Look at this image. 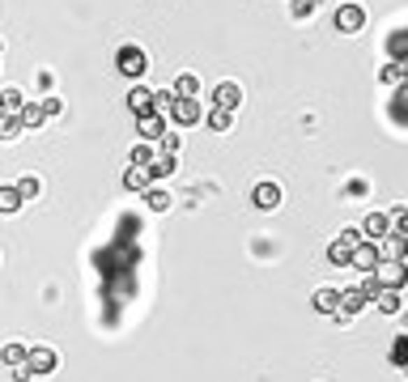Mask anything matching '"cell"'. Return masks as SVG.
<instances>
[{
    "instance_id": "cell-1",
    "label": "cell",
    "mask_w": 408,
    "mask_h": 382,
    "mask_svg": "<svg viewBox=\"0 0 408 382\" xmlns=\"http://www.w3.org/2000/svg\"><path fill=\"white\" fill-rule=\"evenodd\" d=\"M374 281H379V289H404V285H408V263L379 259V263H374Z\"/></svg>"
},
{
    "instance_id": "cell-2",
    "label": "cell",
    "mask_w": 408,
    "mask_h": 382,
    "mask_svg": "<svg viewBox=\"0 0 408 382\" xmlns=\"http://www.w3.org/2000/svg\"><path fill=\"white\" fill-rule=\"evenodd\" d=\"M115 68L124 73V77H132V81H140L145 73H149V56L140 47H119V56H115Z\"/></svg>"
},
{
    "instance_id": "cell-3",
    "label": "cell",
    "mask_w": 408,
    "mask_h": 382,
    "mask_svg": "<svg viewBox=\"0 0 408 382\" xmlns=\"http://www.w3.org/2000/svg\"><path fill=\"white\" fill-rule=\"evenodd\" d=\"M170 119H175L179 128H191V124H200V119H204V106H200L196 98H175Z\"/></svg>"
},
{
    "instance_id": "cell-4",
    "label": "cell",
    "mask_w": 408,
    "mask_h": 382,
    "mask_svg": "<svg viewBox=\"0 0 408 382\" xmlns=\"http://www.w3.org/2000/svg\"><path fill=\"white\" fill-rule=\"evenodd\" d=\"M362 26H366V9H362V5H353V0H349V5L336 9V30H340V34H357Z\"/></svg>"
},
{
    "instance_id": "cell-5",
    "label": "cell",
    "mask_w": 408,
    "mask_h": 382,
    "mask_svg": "<svg viewBox=\"0 0 408 382\" xmlns=\"http://www.w3.org/2000/svg\"><path fill=\"white\" fill-rule=\"evenodd\" d=\"M374 247H379V259L408 263V238H404V234H395V230H391V234H387V238H379Z\"/></svg>"
},
{
    "instance_id": "cell-6",
    "label": "cell",
    "mask_w": 408,
    "mask_h": 382,
    "mask_svg": "<svg viewBox=\"0 0 408 382\" xmlns=\"http://www.w3.org/2000/svg\"><path fill=\"white\" fill-rule=\"evenodd\" d=\"M251 204L260 208V212H277V208H281V187H277V183H255Z\"/></svg>"
},
{
    "instance_id": "cell-7",
    "label": "cell",
    "mask_w": 408,
    "mask_h": 382,
    "mask_svg": "<svg viewBox=\"0 0 408 382\" xmlns=\"http://www.w3.org/2000/svg\"><path fill=\"white\" fill-rule=\"evenodd\" d=\"M374 263H379V247L370 242V238H362L353 247V259H349V267H357V272H374Z\"/></svg>"
},
{
    "instance_id": "cell-8",
    "label": "cell",
    "mask_w": 408,
    "mask_h": 382,
    "mask_svg": "<svg viewBox=\"0 0 408 382\" xmlns=\"http://www.w3.org/2000/svg\"><path fill=\"white\" fill-rule=\"evenodd\" d=\"M366 306H370V302H366L362 293H357V289H340V310H336L332 318H340V323H349L353 314H362Z\"/></svg>"
},
{
    "instance_id": "cell-9",
    "label": "cell",
    "mask_w": 408,
    "mask_h": 382,
    "mask_svg": "<svg viewBox=\"0 0 408 382\" xmlns=\"http://www.w3.org/2000/svg\"><path fill=\"white\" fill-rule=\"evenodd\" d=\"M387 234H391V216H387V212H370L366 221H362V238L379 242V238H387Z\"/></svg>"
},
{
    "instance_id": "cell-10",
    "label": "cell",
    "mask_w": 408,
    "mask_h": 382,
    "mask_svg": "<svg viewBox=\"0 0 408 382\" xmlns=\"http://www.w3.org/2000/svg\"><path fill=\"white\" fill-rule=\"evenodd\" d=\"M26 365L34 369V378H43V374H51V369H56V365H60V357H56V353H51V348H30V357H26Z\"/></svg>"
},
{
    "instance_id": "cell-11",
    "label": "cell",
    "mask_w": 408,
    "mask_h": 382,
    "mask_svg": "<svg viewBox=\"0 0 408 382\" xmlns=\"http://www.w3.org/2000/svg\"><path fill=\"white\" fill-rule=\"evenodd\" d=\"M136 128H140V136H145V140H162V136H166V115L149 111V115H140V119H136Z\"/></svg>"
},
{
    "instance_id": "cell-12",
    "label": "cell",
    "mask_w": 408,
    "mask_h": 382,
    "mask_svg": "<svg viewBox=\"0 0 408 382\" xmlns=\"http://www.w3.org/2000/svg\"><path fill=\"white\" fill-rule=\"evenodd\" d=\"M128 111L140 119V115H149L153 111V89H145V85H132L128 89Z\"/></svg>"
},
{
    "instance_id": "cell-13",
    "label": "cell",
    "mask_w": 408,
    "mask_h": 382,
    "mask_svg": "<svg viewBox=\"0 0 408 382\" xmlns=\"http://www.w3.org/2000/svg\"><path fill=\"white\" fill-rule=\"evenodd\" d=\"M213 102H217V106H226V111H238V102H242L238 81H221V85L213 89Z\"/></svg>"
},
{
    "instance_id": "cell-14",
    "label": "cell",
    "mask_w": 408,
    "mask_h": 382,
    "mask_svg": "<svg viewBox=\"0 0 408 382\" xmlns=\"http://www.w3.org/2000/svg\"><path fill=\"white\" fill-rule=\"evenodd\" d=\"M175 170H179L175 153H153V161H149V175H153V179H170Z\"/></svg>"
},
{
    "instance_id": "cell-15",
    "label": "cell",
    "mask_w": 408,
    "mask_h": 382,
    "mask_svg": "<svg viewBox=\"0 0 408 382\" xmlns=\"http://www.w3.org/2000/svg\"><path fill=\"white\" fill-rule=\"evenodd\" d=\"M311 306H315L319 314H336V310H340V289H315Z\"/></svg>"
},
{
    "instance_id": "cell-16",
    "label": "cell",
    "mask_w": 408,
    "mask_h": 382,
    "mask_svg": "<svg viewBox=\"0 0 408 382\" xmlns=\"http://www.w3.org/2000/svg\"><path fill=\"white\" fill-rule=\"evenodd\" d=\"M149 183H153L149 166H132V170L124 175V187H128V191H149Z\"/></svg>"
},
{
    "instance_id": "cell-17",
    "label": "cell",
    "mask_w": 408,
    "mask_h": 382,
    "mask_svg": "<svg viewBox=\"0 0 408 382\" xmlns=\"http://www.w3.org/2000/svg\"><path fill=\"white\" fill-rule=\"evenodd\" d=\"M370 306H379L383 314H400V310H404V302H400V289H379V297H374Z\"/></svg>"
},
{
    "instance_id": "cell-18",
    "label": "cell",
    "mask_w": 408,
    "mask_h": 382,
    "mask_svg": "<svg viewBox=\"0 0 408 382\" xmlns=\"http://www.w3.org/2000/svg\"><path fill=\"white\" fill-rule=\"evenodd\" d=\"M17 119H22V128H38V124L47 119V115H43V102H22Z\"/></svg>"
},
{
    "instance_id": "cell-19",
    "label": "cell",
    "mask_w": 408,
    "mask_h": 382,
    "mask_svg": "<svg viewBox=\"0 0 408 382\" xmlns=\"http://www.w3.org/2000/svg\"><path fill=\"white\" fill-rule=\"evenodd\" d=\"M204 119H209L213 132H230V128H234V111H226V106H213V111L204 115Z\"/></svg>"
},
{
    "instance_id": "cell-20",
    "label": "cell",
    "mask_w": 408,
    "mask_h": 382,
    "mask_svg": "<svg viewBox=\"0 0 408 382\" xmlns=\"http://www.w3.org/2000/svg\"><path fill=\"white\" fill-rule=\"evenodd\" d=\"M26 128H22V119L17 115H9V111H0V140H17Z\"/></svg>"
},
{
    "instance_id": "cell-21",
    "label": "cell",
    "mask_w": 408,
    "mask_h": 382,
    "mask_svg": "<svg viewBox=\"0 0 408 382\" xmlns=\"http://www.w3.org/2000/svg\"><path fill=\"white\" fill-rule=\"evenodd\" d=\"M26 357H30V344H5V353H0L5 365H26Z\"/></svg>"
},
{
    "instance_id": "cell-22",
    "label": "cell",
    "mask_w": 408,
    "mask_h": 382,
    "mask_svg": "<svg viewBox=\"0 0 408 382\" xmlns=\"http://www.w3.org/2000/svg\"><path fill=\"white\" fill-rule=\"evenodd\" d=\"M145 204H149L153 212H166V208H170V191H162V187H149V191H145Z\"/></svg>"
},
{
    "instance_id": "cell-23",
    "label": "cell",
    "mask_w": 408,
    "mask_h": 382,
    "mask_svg": "<svg viewBox=\"0 0 408 382\" xmlns=\"http://www.w3.org/2000/svg\"><path fill=\"white\" fill-rule=\"evenodd\" d=\"M17 196H22V200H38V196H43V183H38L34 175H26V179H17Z\"/></svg>"
},
{
    "instance_id": "cell-24",
    "label": "cell",
    "mask_w": 408,
    "mask_h": 382,
    "mask_svg": "<svg viewBox=\"0 0 408 382\" xmlns=\"http://www.w3.org/2000/svg\"><path fill=\"white\" fill-rule=\"evenodd\" d=\"M328 259H332V263H336V267H349V259H353V247H344V242H340V238H336V242H332V247H328Z\"/></svg>"
},
{
    "instance_id": "cell-25",
    "label": "cell",
    "mask_w": 408,
    "mask_h": 382,
    "mask_svg": "<svg viewBox=\"0 0 408 382\" xmlns=\"http://www.w3.org/2000/svg\"><path fill=\"white\" fill-rule=\"evenodd\" d=\"M26 200L17 196V187H0V212H17Z\"/></svg>"
},
{
    "instance_id": "cell-26",
    "label": "cell",
    "mask_w": 408,
    "mask_h": 382,
    "mask_svg": "<svg viewBox=\"0 0 408 382\" xmlns=\"http://www.w3.org/2000/svg\"><path fill=\"white\" fill-rule=\"evenodd\" d=\"M128 161H132V166H149V161H153V145H149V140H140V145H132V153H128Z\"/></svg>"
},
{
    "instance_id": "cell-27",
    "label": "cell",
    "mask_w": 408,
    "mask_h": 382,
    "mask_svg": "<svg viewBox=\"0 0 408 382\" xmlns=\"http://www.w3.org/2000/svg\"><path fill=\"white\" fill-rule=\"evenodd\" d=\"M22 89H5V94H0V111H9V115H17L22 111Z\"/></svg>"
},
{
    "instance_id": "cell-28",
    "label": "cell",
    "mask_w": 408,
    "mask_h": 382,
    "mask_svg": "<svg viewBox=\"0 0 408 382\" xmlns=\"http://www.w3.org/2000/svg\"><path fill=\"white\" fill-rule=\"evenodd\" d=\"M175 89H158V94H153V111H158V115H170V106H175Z\"/></svg>"
},
{
    "instance_id": "cell-29",
    "label": "cell",
    "mask_w": 408,
    "mask_h": 382,
    "mask_svg": "<svg viewBox=\"0 0 408 382\" xmlns=\"http://www.w3.org/2000/svg\"><path fill=\"white\" fill-rule=\"evenodd\" d=\"M175 94H179V98H196V94H200V81H196L191 73H183V77L175 81Z\"/></svg>"
},
{
    "instance_id": "cell-30",
    "label": "cell",
    "mask_w": 408,
    "mask_h": 382,
    "mask_svg": "<svg viewBox=\"0 0 408 382\" xmlns=\"http://www.w3.org/2000/svg\"><path fill=\"white\" fill-rule=\"evenodd\" d=\"M357 293H362L366 302H374V297H379V281H374V272H366V277H362V285H357Z\"/></svg>"
},
{
    "instance_id": "cell-31",
    "label": "cell",
    "mask_w": 408,
    "mask_h": 382,
    "mask_svg": "<svg viewBox=\"0 0 408 382\" xmlns=\"http://www.w3.org/2000/svg\"><path fill=\"white\" fill-rule=\"evenodd\" d=\"M387 216H391V230H395V234H404V238H408V208H404V204H400V208H395V212H387Z\"/></svg>"
},
{
    "instance_id": "cell-32",
    "label": "cell",
    "mask_w": 408,
    "mask_h": 382,
    "mask_svg": "<svg viewBox=\"0 0 408 382\" xmlns=\"http://www.w3.org/2000/svg\"><path fill=\"white\" fill-rule=\"evenodd\" d=\"M179 140H183V136H175V132L166 128V136H162L158 145H162V153H179Z\"/></svg>"
},
{
    "instance_id": "cell-33",
    "label": "cell",
    "mask_w": 408,
    "mask_h": 382,
    "mask_svg": "<svg viewBox=\"0 0 408 382\" xmlns=\"http://www.w3.org/2000/svg\"><path fill=\"white\" fill-rule=\"evenodd\" d=\"M315 13V0H293V17H311Z\"/></svg>"
},
{
    "instance_id": "cell-34",
    "label": "cell",
    "mask_w": 408,
    "mask_h": 382,
    "mask_svg": "<svg viewBox=\"0 0 408 382\" xmlns=\"http://www.w3.org/2000/svg\"><path fill=\"white\" fill-rule=\"evenodd\" d=\"M60 111H64L60 98H43V115H60Z\"/></svg>"
},
{
    "instance_id": "cell-35",
    "label": "cell",
    "mask_w": 408,
    "mask_h": 382,
    "mask_svg": "<svg viewBox=\"0 0 408 382\" xmlns=\"http://www.w3.org/2000/svg\"><path fill=\"white\" fill-rule=\"evenodd\" d=\"M340 242L344 247H357V242H362V230H340Z\"/></svg>"
},
{
    "instance_id": "cell-36",
    "label": "cell",
    "mask_w": 408,
    "mask_h": 382,
    "mask_svg": "<svg viewBox=\"0 0 408 382\" xmlns=\"http://www.w3.org/2000/svg\"><path fill=\"white\" fill-rule=\"evenodd\" d=\"M400 77H404V68H400V64H387V68H383V81H400Z\"/></svg>"
},
{
    "instance_id": "cell-37",
    "label": "cell",
    "mask_w": 408,
    "mask_h": 382,
    "mask_svg": "<svg viewBox=\"0 0 408 382\" xmlns=\"http://www.w3.org/2000/svg\"><path fill=\"white\" fill-rule=\"evenodd\" d=\"M13 378H17V382H30V378H34V369H30V365H13Z\"/></svg>"
},
{
    "instance_id": "cell-38",
    "label": "cell",
    "mask_w": 408,
    "mask_h": 382,
    "mask_svg": "<svg viewBox=\"0 0 408 382\" xmlns=\"http://www.w3.org/2000/svg\"><path fill=\"white\" fill-rule=\"evenodd\" d=\"M0 56H5V43H0Z\"/></svg>"
}]
</instances>
